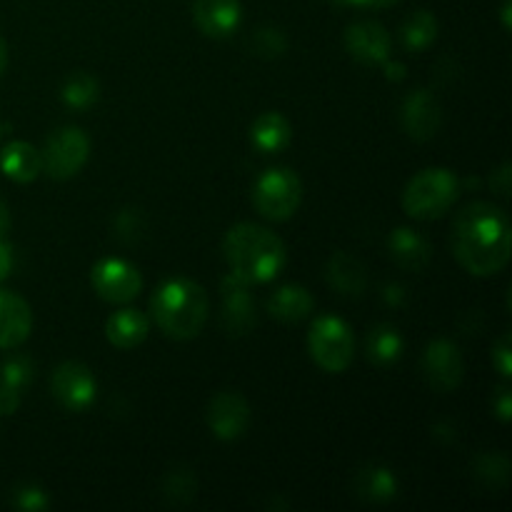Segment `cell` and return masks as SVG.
I'll return each mask as SVG.
<instances>
[{
  "instance_id": "1",
  "label": "cell",
  "mask_w": 512,
  "mask_h": 512,
  "mask_svg": "<svg viewBox=\"0 0 512 512\" xmlns=\"http://www.w3.org/2000/svg\"><path fill=\"white\" fill-rule=\"evenodd\" d=\"M453 253L478 278L498 275L512 253L508 213L493 203L465 205L453 223Z\"/></svg>"
},
{
  "instance_id": "2",
  "label": "cell",
  "mask_w": 512,
  "mask_h": 512,
  "mask_svg": "<svg viewBox=\"0 0 512 512\" xmlns=\"http://www.w3.org/2000/svg\"><path fill=\"white\" fill-rule=\"evenodd\" d=\"M223 255L230 273L250 285L270 283L283 273L288 263L285 243L263 225L238 223L228 230L223 240Z\"/></svg>"
},
{
  "instance_id": "3",
  "label": "cell",
  "mask_w": 512,
  "mask_h": 512,
  "mask_svg": "<svg viewBox=\"0 0 512 512\" xmlns=\"http://www.w3.org/2000/svg\"><path fill=\"white\" fill-rule=\"evenodd\" d=\"M208 293L190 278L165 280L150 298L155 325L173 340H190L208 320Z\"/></svg>"
},
{
  "instance_id": "4",
  "label": "cell",
  "mask_w": 512,
  "mask_h": 512,
  "mask_svg": "<svg viewBox=\"0 0 512 512\" xmlns=\"http://www.w3.org/2000/svg\"><path fill=\"white\" fill-rule=\"evenodd\" d=\"M460 195V180L448 168L420 170L403 193V208L415 220H433L448 213Z\"/></svg>"
},
{
  "instance_id": "5",
  "label": "cell",
  "mask_w": 512,
  "mask_h": 512,
  "mask_svg": "<svg viewBox=\"0 0 512 512\" xmlns=\"http://www.w3.org/2000/svg\"><path fill=\"white\" fill-rule=\"evenodd\" d=\"M308 350L325 373H343L355 358L353 330L335 315H323L308 333Z\"/></svg>"
},
{
  "instance_id": "6",
  "label": "cell",
  "mask_w": 512,
  "mask_h": 512,
  "mask_svg": "<svg viewBox=\"0 0 512 512\" xmlns=\"http://www.w3.org/2000/svg\"><path fill=\"white\" fill-rule=\"evenodd\" d=\"M303 200V183L288 168H270L255 180L253 205L263 218L288 220Z\"/></svg>"
},
{
  "instance_id": "7",
  "label": "cell",
  "mask_w": 512,
  "mask_h": 512,
  "mask_svg": "<svg viewBox=\"0 0 512 512\" xmlns=\"http://www.w3.org/2000/svg\"><path fill=\"white\" fill-rule=\"evenodd\" d=\"M90 158V140L80 128H60L53 133L40 150V163L43 173H48L55 180H68L83 170V165Z\"/></svg>"
},
{
  "instance_id": "8",
  "label": "cell",
  "mask_w": 512,
  "mask_h": 512,
  "mask_svg": "<svg viewBox=\"0 0 512 512\" xmlns=\"http://www.w3.org/2000/svg\"><path fill=\"white\" fill-rule=\"evenodd\" d=\"M90 283L105 303L115 305L130 303L143 290V278H140L138 268L120 258H105L95 263L90 270Z\"/></svg>"
},
{
  "instance_id": "9",
  "label": "cell",
  "mask_w": 512,
  "mask_h": 512,
  "mask_svg": "<svg viewBox=\"0 0 512 512\" xmlns=\"http://www.w3.org/2000/svg\"><path fill=\"white\" fill-rule=\"evenodd\" d=\"M50 390H53L55 400L65 410H70V413H85L95 403L98 383H95V375L90 373V368H85L83 363L68 360V363L55 368L53 378H50Z\"/></svg>"
},
{
  "instance_id": "10",
  "label": "cell",
  "mask_w": 512,
  "mask_h": 512,
  "mask_svg": "<svg viewBox=\"0 0 512 512\" xmlns=\"http://www.w3.org/2000/svg\"><path fill=\"white\" fill-rule=\"evenodd\" d=\"M220 320L230 335H248L255 328V298L250 283L228 273L220 283Z\"/></svg>"
},
{
  "instance_id": "11",
  "label": "cell",
  "mask_w": 512,
  "mask_h": 512,
  "mask_svg": "<svg viewBox=\"0 0 512 512\" xmlns=\"http://www.w3.org/2000/svg\"><path fill=\"white\" fill-rule=\"evenodd\" d=\"M423 368L425 380L438 393H453L460 383H463V355H460L458 345L450 340H435L425 348L423 353Z\"/></svg>"
},
{
  "instance_id": "12",
  "label": "cell",
  "mask_w": 512,
  "mask_h": 512,
  "mask_svg": "<svg viewBox=\"0 0 512 512\" xmlns=\"http://www.w3.org/2000/svg\"><path fill=\"white\" fill-rule=\"evenodd\" d=\"M250 405L248 400L233 390H223L215 395L208 405V428L220 440H238L250 428Z\"/></svg>"
},
{
  "instance_id": "13",
  "label": "cell",
  "mask_w": 512,
  "mask_h": 512,
  "mask_svg": "<svg viewBox=\"0 0 512 512\" xmlns=\"http://www.w3.org/2000/svg\"><path fill=\"white\" fill-rule=\"evenodd\" d=\"M400 123H403L405 133L418 143L435 138L440 123H443V110H440L438 98L425 88L413 90L400 105Z\"/></svg>"
},
{
  "instance_id": "14",
  "label": "cell",
  "mask_w": 512,
  "mask_h": 512,
  "mask_svg": "<svg viewBox=\"0 0 512 512\" xmlns=\"http://www.w3.org/2000/svg\"><path fill=\"white\" fill-rule=\"evenodd\" d=\"M345 48L358 63L383 65L390 58V33L375 20H360L345 30Z\"/></svg>"
},
{
  "instance_id": "15",
  "label": "cell",
  "mask_w": 512,
  "mask_h": 512,
  "mask_svg": "<svg viewBox=\"0 0 512 512\" xmlns=\"http://www.w3.org/2000/svg\"><path fill=\"white\" fill-rule=\"evenodd\" d=\"M193 20L208 38H228L243 20L240 0H195Z\"/></svg>"
},
{
  "instance_id": "16",
  "label": "cell",
  "mask_w": 512,
  "mask_h": 512,
  "mask_svg": "<svg viewBox=\"0 0 512 512\" xmlns=\"http://www.w3.org/2000/svg\"><path fill=\"white\" fill-rule=\"evenodd\" d=\"M33 313L20 295L0 290V350H13L28 340Z\"/></svg>"
},
{
  "instance_id": "17",
  "label": "cell",
  "mask_w": 512,
  "mask_h": 512,
  "mask_svg": "<svg viewBox=\"0 0 512 512\" xmlns=\"http://www.w3.org/2000/svg\"><path fill=\"white\" fill-rule=\"evenodd\" d=\"M35 375L33 360L25 355L5 360L0 368V415H13L18 410L23 390L28 388Z\"/></svg>"
},
{
  "instance_id": "18",
  "label": "cell",
  "mask_w": 512,
  "mask_h": 512,
  "mask_svg": "<svg viewBox=\"0 0 512 512\" xmlns=\"http://www.w3.org/2000/svg\"><path fill=\"white\" fill-rule=\"evenodd\" d=\"M150 333V320L148 315H143L135 308H123L118 313H113L105 323V338L110 345L120 350L138 348Z\"/></svg>"
},
{
  "instance_id": "19",
  "label": "cell",
  "mask_w": 512,
  "mask_h": 512,
  "mask_svg": "<svg viewBox=\"0 0 512 512\" xmlns=\"http://www.w3.org/2000/svg\"><path fill=\"white\" fill-rule=\"evenodd\" d=\"M325 280L340 295L358 298V295H363L365 285H368V273H365V265L358 258L348 253H335L325 265Z\"/></svg>"
},
{
  "instance_id": "20",
  "label": "cell",
  "mask_w": 512,
  "mask_h": 512,
  "mask_svg": "<svg viewBox=\"0 0 512 512\" xmlns=\"http://www.w3.org/2000/svg\"><path fill=\"white\" fill-rule=\"evenodd\" d=\"M388 248L390 258L403 270H413V273L423 270L430 263V258H433V248H430L428 238H423V235L410 228L395 230L388 238Z\"/></svg>"
},
{
  "instance_id": "21",
  "label": "cell",
  "mask_w": 512,
  "mask_h": 512,
  "mask_svg": "<svg viewBox=\"0 0 512 512\" xmlns=\"http://www.w3.org/2000/svg\"><path fill=\"white\" fill-rule=\"evenodd\" d=\"M0 170L15 183H33L43 173L40 150H35L30 143H23V140L8 143L0 153Z\"/></svg>"
},
{
  "instance_id": "22",
  "label": "cell",
  "mask_w": 512,
  "mask_h": 512,
  "mask_svg": "<svg viewBox=\"0 0 512 512\" xmlns=\"http://www.w3.org/2000/svg\"><path fill=\"white\" fill-rule=\"evenodd\" d=\"M315 308V300L303 285H285V288L275 290L270 298L268 310L275 320L280 323H300L308 318Z\"/></svg>"
},
{
  "instance_id": "23",
  "label": "cell",
  "mask_w": 512,
  "mask_h": 512,
  "mask_svg": "<svg viewBox=\"0 0 512 512\" xmlns=\"http://www.w3.org/2000/svg\"><path fill=\"white\" fill-rule=\"evenodd\" d=\"M290 135H293V130H290L288 118L275 113V110L258 115L253 128H250V140L260 153H280L283 148H288Z\"/></svg>"
},
{
  "instance_id": "24",
  "label": "cell",
  "mask_w": 512,
  "mask_h": 512,
  "mask_svg": "<svg viewBox=\"0 0 512 512\" xmlns=\"http://www.w3.org/2000/svg\"><path fill=\"white\" fill-rule=\"evenodd\" d=\"M355 495L368 503H388L398 495V478L393 470L380 468V465H368L355 475Z\"/></svg>"
},
{
  "instance_id": "25",
  "label": "cell",
  "mask_w": 512,
  "mask_h": 512,
  "mask_svg": "<svg viewBox=\"0 0 512 512\" xmlns=\"http://www.w3.org/2000/svg\"><path fill=\"white\" fill-rule=\"evenodd\" d=\"M403 335L398 333V328L393 325L383 323V325H375L368 335V358L373 360L375 365L380 368H388V365L398 363L403 358Z\"/></svg>"
},
{
  "instance_id": "26",
  "label": "cell",
  "mask_w": 512,
  "mask_h": 512,
  "mask_svg": "<svg viewBox=\"0 0 512 512\" xmlns=\"http://www.w3.org/2000/svg\"><path fill=\"white\" fill-rule=\"evenodd\" d=\"M438 38V20H435L433 13L428 10H415L408 20L400 28V40L408 50L418 53V50H425L428 45L435 43Z\"/></svg>"
},
{
  "instance_id": "27",
  "label": "cell",
  "mask_w": 512,
  "mask_h": 512,
  "mask_svg": "<svg viewBox=\"0 0 512 512\" xmlns=\"http://www.w3.org/2000/svg\"><path fill=\"white\" fill-rule=\"evenodd\" d=\"M100 95V85L93 75L88 73H73L63 85V103L68 108L75 110H85L98 100Z\"/></svg>"
},
{
  "instance_id": "28",
  "label": "cell",
  "mask_w": 512,
  "mask_h": 512,
  "mask_svg": "<svg viewBox=\"0 0 512 512\" xmlns=\"http://www.w3.org/2000/svg\"><path fill=\"white\" fill-rule=\"evenodd\" d=\"M163 495L168 503L183 505L195 498V475L188 468H175L170 470L168 478L163 483Z\"/></svg>"
},
{
  "instance_id": "29",
  "label": "cell",
  "mask_w": 512,
  "mask_h": 512,
  "mask_svg": "<svg viewBox=\"0 0 512 512\" xmlns=\"http://www.w3.org/2000/svg\"><path fill=\"white\" fill-rule=\"evenodd\" d=\"M250 45H253L255 53L263 55V58H278V55L285 53V45H288V40H285V35L280 33L278 28H270L268 25V28L255 30Z\"/></svg>"
},
{
  "instance_id": "30",
  "label": "cell",
  "mask_w": 512,
  "mask_h": 512,
  "mask_svg": "<svg viewBox=\"0 0 512 512\" xmlns=\"http://www.w3.org/2000/svg\"><path fill=\"white\" fill-rule=\"evenodd\" d=\"M478 478L485 480L488 485H505L508 483V473H510V463L505 455H483L478 458Z\"/></svg>"
},
{
  "instance_id": "31",
  "label": "cell",
  "mask_w": 512,
  "mask_h": 512,
  "mask_svg": "<svg viewBox=\"0 0 512 512\" xmlns=\"http://www.w3.org/2000/svg\"><path fill=\"white\" fill-rule=\"evenodd\" d=\"M13 505L18 510L25 512H40L50 505L48 495L40 488H33V485H25V488H18L13 495Z\"/></svg>"
},
{
  "instance_id": "32",
  "label": "cell",
  "mask_w": 512,
  "mask_h": 512,
  "mask_svg": "<svg viewBox=\"0 0 512 512\" xmlns=\"http://www.w3.org/2000/svg\"><path fill=\"white\" fill-rule=\"evenodd\" d=\"M493 365L503 378L512 375V335L505 333L498 343L493 345Z\"/></svg>"
},
{
  "instance_id": "33",
  "label": "cell",
  "mask_w": 512,
  "mask_h": 512,
  "mask_svg": "<svg viewBox=\"0 0 512 512\" xmlns=\"http://www.w3.org/2000/svg\"><path fill=\"white\" fill-rule=\"evenodd\" d=\"M493 413L498 415L500 423H510L512 418V398H510V388H498V393L493 395Z\"/></svg>"
},
{
  "instance_id": "34",
  "label": "cell",
  "mask_w": 512,
  "mask_h": 512,
  "mask_svg": "<svg viewBox=\"0 0 512 512\" xmlns=\"http://www.w3.org/2000/svg\"><path fill=\"white\" fill-rule=\"evenodd\" d=\"M510 163H503L500 165V170H495L493 175H490V185H493V190L498 195H510Z\"/></svg>"
},
{
  "instance_id": "35",
  "label": "cell",
  "mask_w": 512,
  "mask_h": 512,
  "mask_svg": "<svg viewBox=\"0 0 512 512\" xmlns=\"http://www.w3.org/2000/svg\"><path fill=\"white\" fill-rule=\"evenodd\" d=\"M13 270V248L0 238V280H5Z\"/></svg>"
},
{
  "instance_id": "36",
  "label": "cell",
  "mask_w": 512,
  "mask_h": 512,
  "mask_svg": "<svg viewBox=\"0 0 512 512\" xmlns=\"http://www.w3.org/2000/svg\"><path fill=\"white\" fill-rule=\"evenodd\" d=\"M343 3L355 5V8H388V5L398 3V0H343Z\"/></svg>"
},
{
  "instance_id": "37",
  "label": "cell",
  "mask_w": 512,
  "mask_h": 512,
  "mask_svg": "<svg viewBox=\"0 0 512 512\" xmlns=\"http://www.w3.org/2000/svg\"><path fill=\"white\" fill-rule=\"evenodd\" d=\"M385 73H388V78L390 80H400L403 78V73H405V65L403 63H388V60H385Z\"/></svg>"
},
{
  "instance_id": "38",
  "label": "cell",
  "mask_w": 512,
  "mask_h": 512,
  "mask_svg": "<svg viewBox=\"0 0 512 512\" xmlns=\"http://www.w3.org/2000/svg\"><path fill=\"white\" fill-rule=\"evenodd\" d=\"M8 228H10V210H8V205L0 200V238L8 233Z\"/></svg>"
},
{
  "instance_id": "39",
  "label": "cell",
  "mask_w": 512,
  "mask_h": 512,
  "mask_svg": "<svg viewBox=\"0 0 512 512\" xmlns=\"http://www.w3.org/2000/svg\"><path fill=\"white\" fill-rule=\"evenodd\" d=\"M5 68H8V45H5V40L0 38V78H3Z\"/></svg>"
},
{
  "instance_id": "40",
  "label": "cell",
  "mask_w": 512,
  "mask_h": 512,
  "mask_svg": "<svg viewBox=\"0 0 512 512\" xmlns=\"http://www.w3.org/2000/svg\"><path fill=\"white\" fill-rule=\"evenodd\" d=\"M503 23H505V28H510V0H505V5H503Z\"/></svg>"
}]
</instances>
